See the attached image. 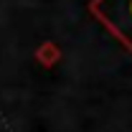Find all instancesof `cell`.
Returning a JSON list of instances; mask_svg holds the SVG:
<instances>
[{"label": "cell", "instance_id": "1", "mask_svg": "<svg viewBox=\"0 0 132 132\" xmlns=\"http://www.w3.org/2000/svg\"><path fill=\"white\" fill-rule=\"evenodd\" d=\"M92 10L132 51V0H94Z\"/></svg>", "mask_w": 132, "mask_h": 132}]
</instances>
